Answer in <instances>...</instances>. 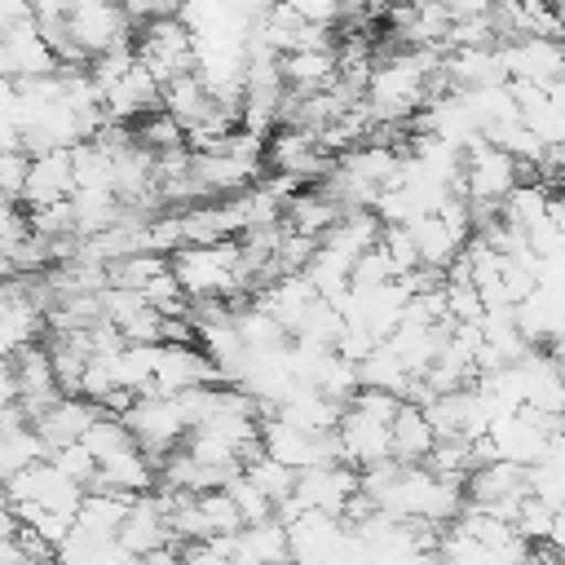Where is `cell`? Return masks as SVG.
Wrapping results in <instances>:
<instances>
[{"mask_svg":"<svg viewBox=\"0 0 565 565\" xmlns=\"http://www.w3.org/2000/svg\"><path fill=\"white\" fill-rule=\"evenodd\" d=\"M168 260H172V278L181 282V291L190 300H234V296H252L256 291V278H252V269L243 260L238 238L177 247Z\"/></svg>","mask_w":565,"mask_h":565,"instance_id":"cell-1","label":"cell"},{"mask_svg":"<svg viewBox=\"0 0 565 565\" xmlns=\"http://www.w3.org/2000/svg\"><path fill=\"white\" fill-rule=\"evenodd\" d=\"M362 494V477L349 463H322L296 477V494L274 512L278 521L296 516V512H322V516H349V508Z\"/></svg>","mask_w":565,"mask_h":565,"instance_id":"cell-2","label":"cell"},{"mask_svg":"<svg viewBox=\"0 0 565 565\" xmlns=\"http://www.w3.org/2000/svg\"><path fill=\"white\" fill-rule=\"evenodd\" d=\"M124 424H128L132 441H137L154 463L168 459L172 450H181L185 437H190V415H185V402H181V397H137V402L128 406Z\"/></svg>","mask_w":565,"mask_h":565,"instance_id":"cell-3","label":"cell"},{"mask_svg":"<svg viewBox=\"0 0 565 565\" xmlns=\"http://www.w3.org/2000/svg\"><path fill=\"white\" fill-rule=\"evenodd\" d=\"M132 49H137V62L159 79V88L172 84V79H181V75H194V40L177 22V9L163 13V18H154V22H146L137 31Z\"/></svg>","mask_w":565,"mask_h":565,"instance_id":"cell-4","label":"cell"},{"mask_svg":"<svg viewBox=\"0 0 565 565\" xmlns=\"http://www.w3.org/2000/svg\"><path fill=\"white\" fill-rule=\"evenodd\" d=\"M66 26H71V44L79 49L84 62H97L110 49H124L137 40V26L128 22L124 4H102V0H79L66 4Z\"/></svg>","mask_w":565,"mask_h":565,"instance_id":"cell-5","label":"cell"},{"mask_svg":"<svg viewBox=\"0 0 565 565\" xmlns=\"http://www.w3.org/2000/svg\"><path fill=\"white\" fill-rule=\"evenodd\" d=\"M4 494L13 508H40L49 516H62V521H75L79 503H84V486H75L53 459H40L35 468L18 472L13 481H4Z\"/></svg>","mask_w":565,"mask_h":565,"instance_id":"cell-6","label":"cell"},{"mask_svg":"<svg viewBox=\"0 0 565 565\" xmlns=\"http://www.w3.org/2000/svg\"><path fill=\"white\" fill-rule=\"evenodd\" d=\"M516 185H521V163L508 150L481 141L463 154V199L472 207H503V199Z\"/></svg>","mask_w":565,"mask_h":565,"instance_id":"cell-7","label":"cell"},{"mask_svg":"<svg viewBox=\"0 0 565 565\" xmlns=\"http://www.w3.org/2000/svg\"><path fill=\"white\" fill-rule=\"evenodd\" d=\"M265 163L287 177V181H327L335 159L322 150L318 132H305V128H278L269 141H265Z\"/></svg>","mask_w":565,"mask_h":565,"instance_id":"cell-8","label":"cell"},{"mask_svg":"<svg viewBox=\"0 0 565 565\" xmlns=\"http://www.w3.org/2000/svg\"><path fill=\"white\" fill-rule=\"evenodd\" d=\"M212 384H216V366L199 344H172V340L154 344V384L146 397H181Z\"/></svg>","mask_w":565,"mask_h":565,"instance_id":"cell-9","label":"cell"},{"mask_svg":"<svg viewBox=\"0 0 565 565\" xmlns=\"http://www.w3.org/2000/svg\"><path fill=\"white\" fill-rule=\"evenodd\" d=\"M499 62H503L508 84H539V88H552L556 79H565V40H547V35L503 40V44H499Z\"/></svg>","mask_w":565,"mask_h":565,"instance_id":"cell-10","label":"cell"},{"mask_svg":"<svg viewBox=\"0 0 565 565\" xmlns=\"http://www.w3.org/2000/svg\"><path fill=\"white\" fill-rule=\"evenodd\" d=\"M335 446H340V463H349L353 472H366V468H380L393 459V437H388V424L380 419H366L362 411H344L340 428H335Z\"/></svg>","mask_w":565,"mask_h":565,"instance_id":"cell-11","label":"cell"},{"mask_svg":"<svg viewBox=\"0 0 565 565\" xmlns=\"http://www.w3.org/2000/svg\"><path fill=\"white\" fill-rule=\"evenodd\" d=\"M0 53H4V75L9 79H44V75H57L62 71V62L49 49V40L40 35L35 18H26L13 31H4L0 35Z\"/></svg>","mask_w":565,"mask_h":565,"instance_id":"cell-12","label":"cell"},{"mask_svg":"<svg viewBox=\"0 0 565 565\" xmlns=\"http://www.w3.org/2000/svg\"><path fill=\"white\" fill-rule=\"evenodd\" d=\"M97 415H102V406H93L88 397H57L53 406H44V411L31 419V428H35V437L44 441V450L53 455V450L79 446V441L88 437V428L97 424Z\"/></svg>","mask_w":565,"mask_h":565,"instance_id":"cell-13","label":"cell"},{"mask_svg":"<svg viewBox=\"0 0 565 565\" xmlns=\"http://www.w3.org/2000/svg\"><path fill=\"white\" fill-rule=\"evenodd\" d=\"M75 194V159L71 150H44L31 154V172H26V190H22V207H53V203H71Z\"/></svg>","mask_w":565,"mask_h":565,"instance_id":"cell-14","label":"cell"},{"mask_svg":"<svg viewBox=\"0 0 565 565\" xmlns=\"http://www.w3.org/2000/svg\"><path fill=\"white\" fill-rule=\"evenodd\" d=\"M490 441H494V455L503 463H516V468H534L552 455V437L534 424L530 411H516V415H503L494 428H490Z\"/></svg>","mask_w":565,"mask_h":565,"instance_id":"cell-15","label":"cell"},{"mask_svg":"<svg viewBox=\"0 0 565 565\" xmlns=\"http://www.w3.org/2000/svg\"><path fill=\"white\" fill-rule=\"evenodd\" d=\"M163 543H172V525H168V494L163 490H154V494H141V499H132V512H128V521H124V530H119V547L128 552V556H150L154 547H163Z\"/></svg>","mask_w":565,"mask_h":565,"instance_id":"cell-16","label":"cell"},{"mask_svg":"<svg viewBox=\"0 0 565 565\" xmlns=\"http://www.w3.org/2000/svg\"><path fill=\"white\" fill-rule=\"evenodd\" d=\"M335 75H340V49L335 44L282 53V84L291 97H318L335 84Z\"/></svg>","mask_w":565,"mask_h":565,"instance_id":"cell-17","label":"cell"},{"mask_svg":"<svg viewBox=\"0 0 565 565\" xmlns=\"http://www.w3.org/2000/svg\"><path fill=\"white\" fill-rule=\"evenodd\" d=\"M13 384H18V406L26 411V419H35L44 406H53L62 397L57 388V375H53V362H49V349L35 344V349H22L13 358Z\"/></svg>","mask_w":565,"mask_h":565,"instance_id":"cell-18","label":"cell"},{"mask_svg":"<svg viewBox=\"0 0 565 565\" xmlns=\"http://www.w3.org/2000/svg\"><path fill=\"white\" fill-rule=\"evenodd\" d=\"M128 512H132V499L93 486V490L84 494V503H79L71 530H75L79 539H88V543H119V530H124Z\"/></svg>","mask_w":565,"mask_h":565,"instance_id":"cell-19","label":"cell"},{"mask_svg":"<svg viewBox=\"0 0 565 565\" xmlns=\"http://www.w3.org/2000/svg\"><path fill=\"white\" fill-rule=\"evenodd\" d=\"M388 437H393V463L402 468H424L437 450V433L419 402H402V411L388 424Z\"/></svg>","mask_w":565,"mask_h":565,"instance_id":"cell-20","label":"cell"},{"mask_svg":"<svg viewBox=\"0 0 565 565\" xmlns=\"http://www.w3.org/2000/svg\"><path fill=\"white\" fill-rule=\"evenodd\" d=\"M530 543L512 539L503 547H486V543H472L455 530H441L437 534V565H530Z\"/></svg>","mask_w":565,"mask_h":565,"instance_id":"cell-21","label":"cell"},{"mask_svg":"<svg viewBox=\"0 0 565 565\" xmlns=\"http://www.w3.org/2000/svg\"><path fill=\"white\" fill-rule=\"evenodd\" d=\"M411 230V238H415V252H419V269H428V274H437V278H446L450 274V265L463 256V247H468V238H459L441 216H419L415 225H406Z\"/></svg>","mask_w":565,"mask_h":565,"instance_id":"cell-22","label":"cell"},{"mask_svg":"<svg viewBox=\"0 0 565 565\" xmlns=\"http://www.w3.org/2000/svg\"><path fill=\"white\" fill-rule=\"evenodd\" d=\"M274 419H282V424H291V428H300V433H335L340 428V419H344V406H335L331 397H322L318 388H291L287 393V402L274 411Z\"/></svg>","mask_w":565,"mask_h":565,"instance_id":"cell-23","label":"cell"},{"mask_svg":"<svg viewBox=\"0 0 565 565\" xmlns=\"http://www.w3.org/2000/svg\"><path fill=\"white\" fill-rule=\"evenodd\" d=\"M159 110H168L185 132H194L199 124H207L216 115V102H212V93L203 88L199 75H181V79L163 84V106Z\"/></svg>","mask_w":565,"mask_h":565,"instance_id":"cell-24","label":"cell"},{"mask_svg":"<svg viewBox=\"0 0 565 565\" xmlns=\"http://www.w3.org/2000/svg\"><path fill=\"white\" fill-rule=\"evenodd\" d=\"M340 216H344V207H340L335 199H327L322 190H305V194H291V203H287V212H282V225L296 230V234L322 238Z\"/></svg>","mask_w":565,"mask_h":565,"instance_id":"cell-25","label":"cell"},{"mask_svg":"<svg viewBox=\"0 0 565 565\" xmlns=\"http://www.w3.org/2000/svg\"><path fill=\"white\" fill-rule=\"evenodd\" d=\"M234 561H252V565H291V543H287V525L274 516V521H260V525H247L238 534V552Z\"/></svg>","mask_w":565,"mask_h":565,"instance_id":"cell-26","label":"cell"},{"mask_svg":"<svg viewBox=\"0 0 565 565\" xmlns=\"http://www.w3.org/2000/svg\"><path fill=\"white\" fill-rule=\"evenodd\" d=\"M499 216L512 225V230H521V234H530L534 225H543L547 216H552V190L543 185V181H521L508 199H503V207H499Z\"/></svg>","mask_w":565,"mask_h":565,"instance_id":"cell-27","label":"cell"},{"mask_svg":"<svg viewBox=\"0 0 565 565\" xmlns=\"http://www.w3.org/2000/svg\"><path fill=\"white\" fill-rule=\"evenodd\" d=\"M243 477H247V481H252V486H256L274 508H282V503L296 494V477H300V472L282 468L278 459H269V455L260 450V455H252V459L243 463Z\"/></svg>","mask_w":565,"mask_h":565,"instance_id":"cell-28","label":"cell"},{"mask_svg":"<svg viewBox=\"0 0 565 565\" xmlns=\"http://www.w3.org/2000/svg\"><path fill=\"white\" fill-rule=\"evenodd\" d=\"M84 446H88V455L97 459V463H106V459H115V455H124V450H132L137 441H132V433H128V424L119 419V415H97V424L88 428V437H84Z\"/></svg>","mask_w":565,"mask_h":565,"instance_id":"cell-29","label":"cell"},{"mask_svg":"<svg viewBox=\"0 0 565 565\" xmlns=\"http://www.w3.org/2000/svg\"><path fill=\"white\" fill-rule=\"evenodd\" d=\"M137 141L150 150V154H172V150H185V128L168 115V110H154L137 124Z\"/></svg>","mask_w":565,"mask_h":565,"instance_id":"cell-30","label":"cell"},{"mask_svg":"<svg viewBox=\"0 0 565 565\" xmlns=\"http://www.w3.org/2000/svg\"><path fill=\"white\" fill-rule=\"evenodd\" d=\"M221 490L234 499V508H238V516H243V530H247V525H260V521H274V512H278V508H274V503H269V499H265V494H260L243 472H238V477H230Z\"/></svg>","mask_w":565,"mask_h":565,"instance_id":"cell-31","label":"cell"},{"mask_svg":"<svg viewBox=\"0 0 565 565\" xmlns=\"http://www.w3.org/2000/svg\"><path fill=\"white\" fill-rule=\"evenodd\" d=\"M552 516H556V508H547L543 499H534V494H525L521 499V508H516V521H512V530H516V539L521 543H547L552 539Z\"/></svg>","mask_w":565,"mask_h":565,"instance_id":"cell-32","label":"cell"},{"mask_svg":"<svg viewBox=\"0 0 565 565\" xmlns=\"http://www.w3.org/2000/svg\"><path fill=\"white\" fill-rule=\"evenodd\" d=\"M199 508H203V516H207V525H212V539H221V534H243V516H238V508H234V499H230L225 490L199 494Z\"/></svg>","mask_w":565,"mask_h":565,"instance_id":"cell-33","label":"cell"},{"mask_svg":"<svg viewBox=\"0 0 565 565\" xmlns=\"http://www.w3.org/2000/svg\"><path fill=\"white\" fill-rule=\"evenodd\" d=\"M4 150H26L18 128V79L9 75H0V154Z\"/></svg>","mask_w":565,"mask_h":565,"instance_id":"cell-34","label":"cell"},{"mask_svg":"<svg viewBox=\"0 0 565 565\" xmlns=\"http://www.w3.org/2000/svg\"><path fill=\"white\" fill-rule=\"evenodd\" d=\"M49 459H53V463L75 481V486H84V490H93V486H97V459L88 455V446H84V441H79V446H66V450H53Z\"/></svg>","mask_w":565,"mask_h":565,"instance_id":"cell-35","label":"cell"},{"mask_svg":"<svg viewBox=\"0 0 565 565\" xmlns=\"http://www.w3.org/2000/svg\"><path fill=\"white\" fill-rule=\"evenodd\" d=\"M26 172H31V154H26V150H4V154H0V194H4L9 203H22Z\"/></svg>","mask_w":565,"mask_h":565,"instance_id":"cell-36","label":"cell"},{"mask_svg":"<svg viewBox=\"0 0 565 565\" xmlns=\"http://www.w3.org/2000/svg\"><path fill=\"white\" fill-rule=\"evenodd\" d=\"M353 411H362L366 419H380V424H393V415L402 411V397H393V393H380V388H362L353 402H349Z\"/></svg>","mask_w":565,"mask_h":565,"instance_id":"cell-37","label":"cell"},{"mask_svg":"<svg viewBox=\"0 0 565 565\" xmlns=\"http://www.w3.org/2000/svg\"><path fill=\"white\" fill-rule=\"evenodd\" d=\"M181 565H234V561L221 556V552L207 547V543H190V547H181Z\"/></svg>","mask_w":565,"mask_h":565,"instance_id":"cell-38","label":"cell"},{"mask_svg":"<svg viewBox=\"0 0 565 565\" xmlns=\"http://www.w3.org/2000/svg\"><path fill=\"white\" fill-rule=\"evenodd\" d=\"M26 18H31V9H26V4H9V0H0V35H4V31H13V26H18V22H26Z\"/></svg>","mask_w":565,"mask_h":565,"instance_id":"cell-39","label":"cell"},{"mask_svg":"<svg viewBox=\"0 0 565 565\" xmlns=\"http://www.w3.org/2000/svg\"><path fill=\"white\" fill-rule=\"evenodd\" d=\"M141 565H181V543H163L150 556H141Z\"/></svg>","mask_w":565,"mask_h":565,"instance_id":"cell-40","label":"cell"},{"mask_svg":"<svg viewBox=\"0 0 565 565\" xmlns=\"http://www.w3.org/2000/svg\"><path fill=\"white\" fill-rule=\"evenodd\" d=\"M547 358H552V362H556V371L565 375V340H556V344L547 349Z\"/></svg>","mask_w":565,"mask_h":565,"instance_id":"cell-41","label":"cell"},{"mask_svg":"<svg viewBox=\"0 0 565 565\" xmlns=\"http://www.w3.org/2000/svg\"><path fill=\"white\" fill-rule=\"evenodd\" d=\"M18 565H49V561H26V556H22V561H18Z\"/></svg>","mask_w":565,"mask_h":565,"instance_id":"cell-42","label":"cell"}]
</instances>
